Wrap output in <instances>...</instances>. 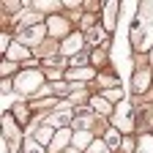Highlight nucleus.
<instances>
[{
  "instance_id": "nucleus-1",
  "label": "nucleus",
  "mask_w": 153,
  "mask_h": 153,
  "mask_svg": "<svg viewBox=\"0 0 153 153\" xmlns=\"http://www.w3.org/2000/svg\"><path fill=\"white\" fill-rule=\"evenodd\" d=\"M38 85H41V74H38V71H22V74L16 76V88L22 90V93H30V90L38 93V90H41Z\"/></svg>"
},
{
  "instance_id": "nucleus-2",
  "label": "nucleus",
  "mask_w": 153,
  "mask_h": 153,
  "mask_svg": "<svg viewBox=\"0 0 153 153\" xmlns=\"http://www.w3.org/2000/svg\"><path fill=\"white\" fill-rule=\"evenodd\" d=\"M44 36V27L41 25H36V27H22V30H19V41H27V44H33V41H38V38H41Z\"/></svg>"
},
{
  "instance_id": "nucleus-3",
  "label": "nucleus",
  "mask_w": 153,
  "mask_h": 153,
  "mask_svg": "<svg viewBox=\"0 0 153 153\" xmlns=\"http://www.w3.org/2000/svg\"><path fill=\"white\" fill-rule=\"evenodd\" d=\"M79 47H82V36H68L66 41H63V55H76L79 52Z\"/></svg>"
},
{
  "instance_id": "nucleus-4",
  "label": "nucleus",
  "mask_w": 153,
  "mask_h": 153,
  "mask_svg": "<svg viewBox=\"0 0 153 153\" xmlns=\"http://www.w3.org/2000/svg\"><path fill=\"white\" fill-rule=\"evenodd\" d=\"M68 123H71V115H68L66 109H60V112L49 115V126H68Z\"/></svg>"
},
{
  "instance_id": "nucleus-5",
  "label": "nucleus",
  "mask_w": 153,
  "mask_h": 153,
  "mask_svg": "<svg viewBox=\"0 0 153 153\" xmlns=\"http://www.w3.org/2000/svg\"><path fill=\"white\" fill-rule=\"evenodd\" d=\"M49 140H52V126L47 123V126H41V128L36 131V142H38V145H47Z\"/></svg>"
},
{
  "instance_id": "nucleus-6",
  "label": "nucleus",
  "mask_w": 153,
  "mask_h": 153,
  "mask_svg": "<svg viewBox=\"0 0 153 153\" xmlns=\"http://www.w3.org/2000/svg\"><path fill=\"white\" fill-rule=\"evenodd\" d=\"M107 6V30L115 25V16H118V3H104Z\"/></svg>"
},
{
  "instance_id": "nucleus-7",
  "label": "nucleus",
  "mask_w": 153,
  "mask_h": 153,
  "mask_svg": "<svg viewBox=\"0 0 153 153\" xmlns=\"http://www.w3.org/2000/svg\"><path fill=\"white\" fill-rule=\"evenodd\" d=\"M25 55H27V49L22 44H11L8 47V57H11V60H19V57H25Z\"/></svg>"
},
{
  "instance_id": "nucleus-8",
  "label": "nucleus",
  "mask_w": 153,
  "mask_h": 153,
  "mask_svg": "<svg viewBox=\"0 0 153 153\" xmlns=\"http://www.w3.org/2000/svg\"><path fill=\"white\" fill-rule=\"evenodd\" d=\"M90 76H93L90 68H74V71H68V79H90Z\"/></svg>"
},
{
  "instance_id": "nucleus-9",
  "label": "nucleus",
  "mask_w": 153,
  "mask_h": 153,
  "mask_svg": "<svg viewBox=\"0 0 153 153\" xmlns=\"http://www.w3.org/2000/svg\"><path fill=\"white\" fill-rule=\"evenodd\" d=\"M49 30L55 36H60V33H66V22H63V19H57V16H52L49 19Z\"/></svg>"
},
{
  "instance_id": "nucleus-10",
  "label": "nucleus",
  "mask_w": 153,
  "mask_h": 153,
  "mask_svg": "<svg viewBox=\"0 0 153 153\" xmlns=\"http://www.w3.org/2000/svg\"><path fill=\"white\" fill-rule=\"evenodd\" d=\"M148 79H150V76H148V71H140L137 76H134V88H137V90L142 93V90L148 88Z\"/></svg>"
},
{
  "instance_id": "nucleus-11",
  "label": "nucleus",
  "mask_w": 153,
  "mask_h": 153,
  "mask_svg": "<svg viewBox=\"0 0 153 153\" xmlns=\"http://www.w3.org/2000/svg\"><path fill=\"white\" fill-rule=\"evenodd\" d=\"M74 142H76V148H85V145L90 148V145H93V142H90V134H88V131H79V134L74 137Z\"/></svg>"
},
{
  "instance_id": "nucleus-12",
  "label": "nucleus",
  "mask_w": 153,
  "mask_h": 153,
  "mask_svg": "<svg viewBox=\"0 0 153 153\" xmlns=\"http://www.w3.org/2000/svg\"><path fill=\"white\" fill-rule=\"evenodd\" d=\"M66 137H68V134H66V131H60V134H57V137L52 140V145H49V150H52V153H55V150H60V148L66 145Z\"/></svg>"
},
{
  "instance_id": "nucleus-13",
  "label": "nucleus",
  "mask_w": 153,
  "mask_h": 153,
  "mask_svg": "<svg viewBox=\"0 0 153 153\" xmlns=\"http://www.w3.org/2000/svg\"><path fill=\"white\" fill-rule=\"evenodd\" d=\"M90 107H96L101 115H109V104H107V99H93V101H90Z\"/></svg>"
},
{
  "instance_id": "nucleus-14",
  "label": "nucleus",
  "mask_w": 153,
  "mask_h": 153,
  "mask_svg": "<svg viewBox=\"0 0 153 153\" xmlns=\"http://www.w3.org/2000/svg\"><path fill=\"white\" fill-rule=\"evenodd\" d=\"M118 142H120V131H118V128L107 131V145H109V148H118Z\"/></svg>"
},
{
  "instance_id": "nucleus-15",
  "label": "nucleus",
  "mask_w": 153,
  "mask_h": 153,
  "mask_svg": "<svg viewBox=\"0 0 153 153\" xmlns=\"http://www.w3.org/2000/svg\"><path fill=\"white\" fill-rule=\"evenodd\" d=\"M140 153H153V137H142L140 140Z\"/></svg>"
},
{
  "instance_id": "nucleus-16",
  "label": "nucleus",
  "mask_w": 153,
  "mask_h": 153,
  "mask_svg": "<svg viewBox=\"0 0 153 153\" xmlns=\"http://www.w3.org/2000/svg\"><path fill=\"white\" fill-rule=\"evenodd\" d=\"M33 6H36L38 11H55L57 6H63V3H33Z\"/></svg>"
},
{
  "instance_id": "nucleus-17",
  "label": "nucleus",
  "mask_w": 153,
  "mask_h": 153,
  "mask_svg": "<svg viewBox=\"0 0 153 153\" xmlns=\"http://www.w3.org/2000/svg\"><path fill=\"white\" fill-rule=\"evenodd\" d=\"M88 153H107V145H104V142H93V145L88 148Z\"/></svg>"
},
{
  "instance_id": "nucleus-18",
  "label": "nucleus",
  "mask_w": 153,
  "mask_h": 153,
  "mask_svg": "<svg viewBox=\"0 0 153 153\" xmlns=\"http://www.w3.org/2000/svg\"><path fill=\"white\" fill-rule=\"evenodd\" d=\"M25 153H41V145H38L36 140H30V142L25 145Z\"/></svg>"
},
{
  "instance_id": "nucleus-19",
  "label": "nucleus",
  "mask_w": 153,
  "mask_h": 153,
  "mask_svg": "<svg viewBox=\"0 0 153 153\" xmlns=\"http://www.w3.org/2000/svg\"><path fill=\"white\" fill-rule=\"evenodd\" d=\"M104 96H107L109 101H118L120 99V90H104Z\"/></svg>"
},
{
  "instance_id": "nucleus-20",
  "label": "nucleus",
  "mask_w": 153,
  "mask_h": 153,
  "mask_svg": "<svg viewBox=\"0 0 153 153\" xmlns=\"http://www.w3.org/2000/svg\"><path fill=\"white\" fill-rule=\"evenodd\" d=\"M88 38H90V41H99V38H101V30H93V27H90V30H88Z\"/></svg>"
},
{
  "instance_id": "nucleus-21",
  "label": "nucleus",
  "mask_w": 153,
  "mask_h": 153,
  "mask_svg": "<svg viewBox=\"0 0 153 153\" xmlns=\"http://www.w3.org/2000/svg\"><path fill=\"white\" fill-rule=\"evenodd\" d=\"M16 120H27V115H25V107H16Z\"/></svg>"
},
{
  "instance_id": "nucleus-22",
  "label": "nucleus",
  "mask_w": 153,
  "mask_h": 153,
  "mask_svg": "<svg viewBox=\"0 0 153 153\" xmlns=\"http://www.w3.org/2000/svg\"><path fill=\"white\" fill-rule=\"evenodd\" d=\"M66 153H79V150H76V148H71V150H66Z\"/></svg>"
}]
</instances>
